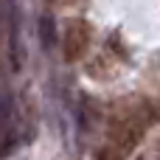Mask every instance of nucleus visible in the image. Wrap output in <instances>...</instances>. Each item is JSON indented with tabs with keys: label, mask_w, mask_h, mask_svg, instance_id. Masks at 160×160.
<instances>
[{
	"label": "nucleus",
	"mask_w": 160,
	"mask_h": 160,
	"mask_svg": "<svg viewBox=\"0 0 160 160\" xmlns=\"http://www.w3.org/2000/svg\"><path fill=\"white\" fill-rule=\"evenodd\" d=\"M70 3H73V0H70Z\"/></svg>",
	"instance_id": "4"
},
{
	"label": "nucleus",
	"mask_w": 160,
	"mask_h": 160,
	"mask_svg": "<svg viewBox=\"0 0 160 160\" xmlns=\"http://www.w3.org/2000/svg\"><path fill=\"white\" fill-rule=\"evenodd\" d=\"M90 48V25L84 20H68L62 31V53L65 62H76Z\"/></svg>",
	"instance_id": "1"
},
{
	"label": "nucleus",
	"mask_w": 160,
	"mask_h": 160,
	"mask_svg": "<svg viewBox=\"0 0 160 160\" xmlns=\"http://www.w3.org/2000/svg\"><path fill=\"white\" fill-rule=\"evenodd\" d=\"M96 160H124V155H121L112 143H104V146L96 152Z\"/></svg>",
	"instance_id": "2"
},
{
	"label": "nucleus",
	"mask_w": 160,
	"mask_h": 160,
	"mask_svg": "<svg viewBox=\"0 0 160 160\" xmlns=\"http://www.w3.org/2000/svg\"><path fill=\"white\" fill-rule=\"evenodd\" d=\"M3 121H6V104H0V132H3Z\"/></svg>",
	"instance_id": "3"
}]
</instances>
